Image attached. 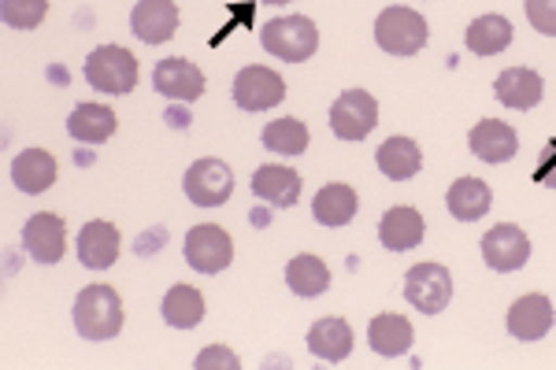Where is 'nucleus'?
<instances>
[{
  "instance_id": "f257e3e1",
  "label": "nucleus",
  "mask_w": 556,
  "mask_h": 370,
  "mask_svg": "<svg viewBox=\"0 0 556 370\" xmlns=\"http://www.w3.org/2000/svg\"><path fill=\"white\" fill-rule=\"evenodd\" d=\"M75 330L86 341H112L123 330V301L112 285H86L75 301Z\"/></svg>"
},
{
  "instance_id": "f03ea898",
  "label": "nucleus",
  "mask_w": 556,
  "mask_h": 370,
  "mask_svg": "<svg viewBox=\"0 0 556 370\" xmlns=\"http://www.w3.org/2000/svg\"><path fill=\"white\" fill-rule=\"evenodd\" d=\"M427 38H430L427 20L405 4L382 8L379 20H375V41L390 56H416V52H424Z\"/></svg>"
},
{
  "instance_id": "7ed1b4c3",
  "label": "nucleus",
  "mask_w": 556,
  "mask_h": 370,
  "mask_svg": "<svg viewBox=\"0 0 556 370\" xmlns=\"http://www.w3.org/2000/svg\"><path fill=\"white\" fill-rule=\"evenodd\" d=\"M83 75L97 93L123 97L138 86V60H134V52L123 49V44H101V49L89 52Z\"/></svg>"
},
{
  "instance_id": "20e7f679",
  "label": "nucleus",
  "mask_w": 556,
  "mask_h": 370,
  "mask_svg": "<svg viewBox=\"0 0 556 370\" xmlns=\"http://www.w3.org/2000/svg\"><path fill=\"white\" fill-rule=\"evenodd\" d=\"M260 41L271 56L286 60V63H304L316 56L319 49V30L308 15H282V20H271L260 30Z\"/></svg>"
},
{
  "instance_id": "39448f33",
  "label": "nucleus",
  "mask_w": 556,
  "mask_h": 370,
  "mask_svg": "<svg viewBox=\"0 0 556 370\" xmlns=\"http://www.w3.org/2000/svg\"><path fill=\"white\" fill-rule=\"evenodd\" d=\"M379 126V101L367 89H349L330 104V130L342 141H364Z\"/></svg>"
},
{
  "instance_id": "423d86ee",
  "label": "nucleus",
  "mask_w": 556,
  "mask_h": 370,
  "mask_svg": "<svg viewBox=\"0 0 556 370\" xmlns=\"http://www.w3.org/2000/svg\"><path fill=\"white\" fill-rule=\"evenodd\" d=\"M186 264H190L197 275H219V270L230 267L235 259V241L223 227L215 222H204V227H193L186 233Z\"/></svg>"
},
{
  "instance_id": "0eeeda50",
  "label": "nucleus",
  "mask_w": 556,
  "mask_h": 370,
  "mask_svg": "<svg viewBox=\"0 0 556 370\" xmlns=\"http://www.w3.org/2000/svg\"><path fill=\"white\" fill-rule=\"evenodd\" d=\"M450 296H453V275H450V267H442V264H416L405 275V301L416 311H424V315L445 311Z\"/></svg>"
},
{
  "instance_id": "6e6552de",
  "label": "nucleus",
  "mask_w": 556,
  "mask_h": 370,
  "mask_svg": "<svg viewBox=\"0 0 556 370\" xmlns=\"http://www.w3.org/2000/svg\"><path fill=\"white\" fill-rule=\"evenodd\" d=\"M182 189L197 207H223L230 201V193H235V170L215 156L197 160V164L186 170Z\"/></svg>"
},
{
  "instance_id": "1a4fd4ad",
  "label": "nucleus",
  "mask_w": 556,
  "mask_h": 370,
  "mask_svg": "<svg viewBox=\"0 0 556 370\" xmlns=\"http://www.w3.org/2000/svg\"><path fill=\"white\" fill-rule=\"evenodd\" d=\"M23 248L34 264L41 267H56L67 252V227L60 215L52 212H38L23 222Z\"/></svg>"
},
{
  "instance_id": "9d476101",
  "label": "nucleus",
  "mask_w": 556,
  "mask_h": 370,
  "mask_svg": "<svg viewBox=\"0 0 556 370\" xmlns=\"http://www.w3.org/2000/svg\"><path fill=\"white\" fill-rule=\"evenodd\" d=\"M282 101H286V82L278 71L260 67V63H249V67L238 71L235 104L241 112H267V107H278Z\"/></svg>"
},
{
  "instance_id": "9b49d317",
  "label": "nucleus",
  "mask_w": 556,
  "mask_h": 370,
  "mask_svg": "<svg viewBox=\"0 0 556 370\" xmlns=\"http://www.w3.org/2000/svg\"><path fill=\"white\" fill-rule=\"evenodd\" d=\"M482 259H486L490 270H501V275L519 270L531 259V238L516 222H501V227L482 233Z\"/></svg>"
},
{
  "instance_id": "f8f14e48",
  "label": "nucleus",
  "mask_w": 556,
  "mask_h": 370,
  "mask_svg": "<svg viewBox=\"0 0 556 370\" xmlns=\"http://www.w3.org/2000/svg\"><path fill=\"white\" fill-rule=\"evenodd\" d=\"M152 89L164 93V97H172V101L190 104L204 93V71L197 67L193 60L167 56V60L156 63V71H152Z\"/></svg>"
},
{
  "instance_id": "ddd939ff",
  "label": "nucleus",
  "mask_w": 556,
  "mask_h": 370,
  "mask_svg": "<svg viewBox=\"0 0 556 370\" xmlns=\"http://www.w3.org/2000/svg\"><path fill=\"white\" fill-rule=\"evenodd\" d=\"M178 4L175 0H138L130 12V30L146 44H164L178 34Z\"/></svg>"
},
{
  "instance_id": "4468645a",
  "label": "nucleus",
  "mask_w": 556,
  "mask_h": 370,
  "mask_svg": "<svg viewBox=\"0 0 556 370\" xmlns=\"http://www.w3.org/2000/svg\"><path fill=\"white\" fill-rule=\"evenodd\" d=\"M553 301L545 293H527L508 308V333L516 341H542L553 330Z\"/></svg>"
},
{
  "instance_id": "2eb2a0df",
  "label": "nucleus",
  "mask_w": 556,
  "mask_h": 370,
  "mask_svg": "<svg viewBox=\"0 0 556 370\" xmlns=\"http://www.w3.org/2000/svg\"><path fill=\"white\" fill-rule=\"evenodd\" d=\"M119 248H123V238L108 219L86 222L83 233H78V264L89 270H108L119 259Z\"/></svg>"
},
{
  "instance_id": "dca6fc26",
  "label": "nucleus",
  "mask_w": 556,
  "mask_h": 370,
  "mask_svg": "<svg viewBox=\"0 0 556 370\" xmlns=\"http://www.w3.org/2000/svg\"><path fill=\"white\" fill-rule=\"evenodd\" d=\"M493 93H497V101L505 107H513V112H531V107L542 104L545 82H542V75L531 67H508L497 75Z\"/></svg>"
},
{
  "instance_id": "f3484780",
  "label": "nucleus",
  "mask_w": 556,
  "mask_h": 370,
  "mask_svg": "<svg viewBox=\"0 0 556 370\" xmlns=\"http://www.w3.org/2000/svg\"><path fill=\"white\" fill-rule=\"evenodd\" d=\"M468 144H471V152L482 160V164H508V160H513L516 152H519L516 130L508 123H501V119L475 123Z\"/></svg>"
},
{
  "instance_id": "a211bd4d",
  "label": "nucleus",
  "mask_w": 556,
  "mask_h": 370,
  "mask_svg": "<svg viewBox=\"0 0 556 370\" xmlns=\"http://www.w3.org/2000/svg\"><path fill=\"white\" fill-rule=\"evenodd\" d=\"M412 341H416V330H412V322L405 315L382 311V315H375L371 327H367V345H371L375 356L397 359L412 348Z\"/></svg>"
},
{
  "instance_id": "6ab92c4d",
  "label": "nucleus",
  "mask_w": 556,
  "mask_h": 370,
  "mask_svg": "<svg viewBox=\"0 0 556 370\" xmlns=\"http://www.w3.org/2000/svg\"><path fill=\"white\" fill-rule=\"evenodd\" d=\"M424 215L416 212L412 204H397V207H390V212L382 215V222H379V241H382V248H390V252H408V248H416L419 241H424Z\"/></svg>"
},
{
  "instance_id": "aec40b11",
  "label": "nucleus",
  "mask_w": 556,
  "mask_h": 370,
  "mask_svg": "<svg viewBox=\"0 0 556 370\" xmlns=\"http://www.w3.org/2000/svg\"><path fill=\"white\" fill-rule=\"evenodd\" d=\"M356 207H361V196H356L353 186L330 182V186H323L316 193V201H312V215H316L319 227L338 230L356 219Z\"/></svg>"
},
{
  "instance_id": "412c9836",
  "label": "nucleus",
  "mask_w": 556,
  "mask_h": 370,
  "mask_svg": "<svg viewBox=\"0 0 556 370\" xmlns=\"http://www.w3.org/2000/svg\"><path fill=\"white\" fill-rule=\"evenodd\" d=\"M12 182L26 196H38L45 189H52V182H56V160H52V152L23 149L12 160Z\"/></svg>"
},
{
  "instance_id": "4be33fe9",
  "label": "nucleus",
  "mask_w": 556,
  "mask_h": 370,
  "mask_svg": "<svg viewBox=\"0 0 556 370\" xmlns=\"http://www.w3.org/2000/svg\"><path fill=\"white\" fill-rule=\"evenodd\" d=\"M253 193L271 207H293L301 201V175L293 167H282V164L256 167Z\"/></svg>"
},
{
  "instance_id": "5701e85b",
  "label": "nucleus",
  "mask_w": 556,
  "mask_h": 370,
  "mask_svg": "<svg viewBox=\"0 0 556 370\" xmlns=\"http://www.w3.org/2000/svg\"><path fill=\"white\" fill-rule=\"evenodd\" d=\"M308 352L316 359H327V363H342L345 356H353V327L345 319H338V315L312 322Z\"/></svg>"
},
{
  "instance_id": "b1692460",
  "label": "nucleus",
  "mask_w": 556,
  "mask_h": 370,
  "mask_svg": "<svg viewBox=\"0 0 556 370\" xmlns=\"http://www.w3.org/2000/svg\"><path fill=\"white\" fill-rule=\"evenodd\" d=\"M445 207L453 212V219L460 222H479L482 215L493 207V189L482 182V178H456L445 193Z\"/></svg>"
},
{
  "instance_id": "393cba45",
  "label": "nucleus",
  "mask_w": 556,
  "mask_h": 370,
  "mask_svg": "<svg viewBox=\"0 0 556 370\" xmlns=\"http://www.w3.org/2000/svg\"><path fill=\"white\" fill-rule=\"evenodd\" d=\"M375 164H379V170L390 182H408V178H416L419 167H424V152H419V144L412 138H390L379 144Z\"/></svg>"
},
{
  "instance_id": "a878e982",
  "label": "nucleus",
  "mask_w": 556,
  "mask_h": 370,
  "mask_svg": "<svg viewBox=\"0 0 556 370\" xmlns=\"http://www.w3.org/2000/svg\"><path fill=\"white\" fill-rule=\"evenodd\" d=\"M115 126H119V119H115L112 107H104L97 101H86V104H78L75 112H71L67 133L75 141H83V144H104L115 133Z\"/></svg>"
},
{
  "instance_id": "bb28decb",
  "label": "nucleus",
  "mask_w": 556,
  "mask_h": 370,
  "mask_svg": "<svg viewBox=\"0 0 556 370\" xmlns=\"http://www.w3.org/2000/svg\"><path fill=\"white\" fill-rule=\"evenodd\" d=\"M286 285H290L293 296L301 301H312V296H323L330 289V267L323 264L319 256H293L290 267H286Z\"/></svg>"
},
{
  "instance_id": "cd10ccee",
  "label": "nucleus",
  "mask_w": 556,
  "mask_h": 370,
  "mask_svg": "<svg viewBox=\"0 0 556 370\" xmlns=\"http://www.w3.org/2000/svg\"><path fill=\"white\" fill-rule=\"evenodd\" d=\"M464 41H468V49L475 56H497V52H505L508 44H513V23H508L505 15H479V20L468 26Z\"/></svg>"
},
{
  "instance_id": "c85d7f7f",
  "label": "nucleus",
  "mask_w": 556,
  "mask_h": 370,
  "mask_svg": "<svg viewBox=\"0 0 556 370\" xmlns=\"http://www.w3.org/2000/svg\"><path fill=\"white\" fill-rule=\"evenodd\" d=\"M204 293L193 285H172L164 296V319L175 330H193L204 319Z\"/></svg>"
},
{
  "instance_id": "c756f323",
  "label": "nucleus",
  "mask_w": 556,
  "mask_h": 370,
  "mask_svg": "<svg viewBox=\"0 0 556 370\" xmlns=\"http://www.w3.org/2000/svg\"><path fill=\"white\" fill-rule=\"evenodd\" d=\"M264 149L278 156H301L308 152V126L301 119H275L264 126Z\"/></svg>"
},
{
  "instance_id": "7c9ffc66",
  "label": "nucleus",
  "mask_w": 556,
  "mask_h": 370,
  "mask_svg": "<svg viewBox=\"0 0 556 370\" xmlns=\"http://www.w3.org/2000/svg\"><path fill=\"white\" fill-rule=\"evenodd\" d=\"M0 15L12 30H38L49 15V0H0Z\"/></svg>"
},
{
  "instance_id": "2f4dec72",
  "label": "nucleus",
  "mask_w": 556,
  "mask_h": 370,
  "mask_svg": "<svg viewBox=\"0 0 556 370\" xmlns=\"http://www.w3.org/2000/svg\"><path fill=\"white\" fill-rule=\"evenodd\" d=\"M527 23L545 38H556V0H523Z\"/></svg>"
},
{
  "instance_id": "473e14b6",
  "label": "nucleus",
  "mask_w": 556,
  "mask_h": 370,
  "mask_svg": "<svg viewBox=\"0 0 556 370\" xmlns=\"http://www.w3.org/2000/svg\"><path fill=\"white\" fill-rule=\"evenodd\" d=\"M193 367H197V370H212V367H219V370H238V367H241V359H238L230 348L212 345V348H204L201 356L193 359Z\"/></svg>"
},
{
  "instance_id": "72a5a7b5",
  "label": "nucleus",
  "mask_w": 556,
  "mask_h": 370,
  "mask_svg": "<svg viewBox=\"0 0 556 370\" xmlns=\"http://www.w3.org/2000/svg\"><path fill=\"white\" fill-rule=\"evenodd\" d=\"M534 182L556 189V141H549L542 149V160H538V167H534Z\"/></svg>"
},
{
  "instance_id": "f704fd0d",
  "label": "nucleus",
  "mask_w": 556,
  "mask_h": 370,
  "mask_svg": "<svg viewBox=\"0 0 556 370\" xmlns=\"http://www.w3.org/2000/svg\"><path fill=\"white\" fill-rule=\"evenodd\" d=\"M264 4H290V0H264Z\"/></svg>"
}]
</instances>
